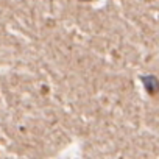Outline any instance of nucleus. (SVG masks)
Segmentation results:
<instances>
[{
  "instance_id": "f03ea898",
  "label": "nucleus",
  "mask_w": 159,
  "mask_h": 159,
  "mask_svg": "<svg viewBox=\"0 0 159 159\" xmlns=\"http://www.w3.org/2000/svg\"><path fill=\"white\" fill-rule=\"evenodd\" d=\"M83 2H89V0H83Z\"/></svg>"
},
{
  "instance_id": "f257e3e1",
  "label": "nucleus",
  "mask_w": 159,
  "mask_h": 159,
  "mask_svg": "<svg viewBox=\"0 0 159 159\" xmlns=\"http://www.w3.org/2000/svg\"><path fill=\"white\" fill-rule=\"evenodd\" d=\"M142 80H143V86L150 95H156L159 92V80L156 76L148 75V76H143Z\"/></svg>"
}]
</instances>
